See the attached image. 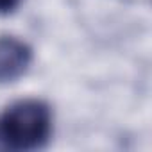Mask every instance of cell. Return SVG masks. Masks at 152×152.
Here are the masks:
<instances>
[{
    "mask_svg": "<svg viewBox=\"0 0 152 152\" xmlns=\"http://www.w3.org/2000/svg\"><path fill=\"white\" fill-rule=\"evenodd\" d=\"M52 134V111L47 102L25 99L0 113V148L27 152L41 148Z\"/></svg>",
    "mask_w": 152,
    "mask_h": 152,
    "instance_id": "cell-1",
    "label": "cell"
},
{
    "mask_svg": "<svg viewBox=\"0 0 152 152\" xmlns=\"http://www.w3.org/2000/svg\"><path fill=\"white\" fill-rule=\"evenodd\" d=\"M32 63V48L15 38L0 36V83H11L29 70Z\"/></svg>",
    "mask_w": 152,
    "mask_h": 152,
    "instance_id": "cell-2",
    "label": "cell"
},
{
    "mask_svg": "<svg viewBox=\"0 0 152 152\" xmlns=\"http://www.w3.org/2000/svg\"><path fill=\"white\" fill-rule=\"evenodd\" d=\"M20 6V0H0V16L11 15Z\"/></svg>",
    "mask_w": 152,
    "mask_h": 152,
    "instance_id": "cell-3",
    "label": "cell"
}]
</instances>
